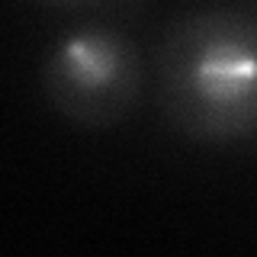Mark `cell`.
<instances>
[{
	"label": "cell",
	"instance_id": "1",
	"mask_svg": "<svg viewBox=\"0 0 257 257\" xmlns=\"http://www.w3.org/2000/svg\"><path fill=\"white\" fill-rule=\"evenodd\" d=\"M158 106L193 142L257 135V20L212 7L171 23L155 52Z\"/></svg>",
	"mask_w": 257,
	"mask_h": 257
},
{
	"label": "cell",
	"instance_id": "2",
	"mask_svg": "<svg viewBox=\"0 0 257 257\" xmlns=\"http://www.w3.org/2000/svg\"><path fill=\"white\" fill-rule=\"evenodd\" d=\"M39 77L48 106L68 125L106 132L142 103L145 58L122 29L84 23L52 42Z\"/></svg>",
	"mask_w": 257,
	"mask_h": 257
},
{
	"label": "cell",
	"instance_id": "3",
	"mask_svg": "<svg viewBox=\"0 0 257 257\" xmlns=\"http://www.w3.org/2000/svg\"><path fill=\"white\" fill-rule=\"evenodd\" d=\"M39 7H52V10H77V7H93L100 0H32Z\"/></svg>",
	"mask_w": 257,
	"mask_h": 257
}]
</instances>
